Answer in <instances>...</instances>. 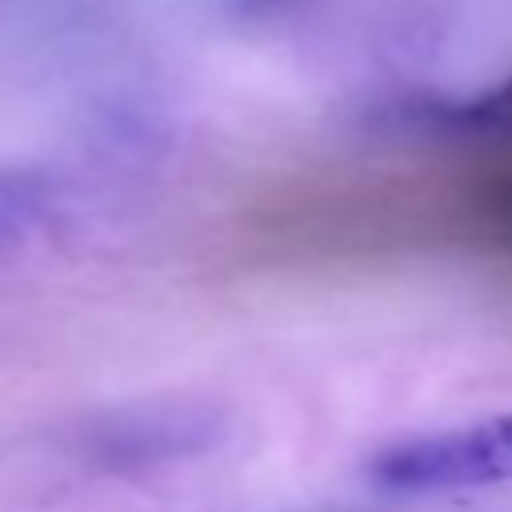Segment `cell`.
I'll use <instances>...</instances> for the list:
<instances>
[{
	"label": "cell",
	"instance_id": "6da1fadb",
	"mask_svg": "<svg viewBox=\"0 0 512 512\" xmlns=\"http://www.w3.org/2000/svg\"><path fill=\"white\" fill-rule=\"evenodd\" d=\"M368 476L376 488L400 496L456 492V488L512 480V412L488 416L468 428H448L388 444L368 460Z\"/></svg>",
	"mask_w": 512,
	"mask_h": 512
},
{
	"label": "cell",
	"instance_id": "7a4b0ae2",
	"mask_svg": "<svg viewBox=\"0 0 512 512\" xmlns=\"http://www.w3.org/2000/svg\"><path fill=\"white\" fill-rule=\"evenodd\" d=\"M224 432L216 408L200 404H152L104 416L84 428L80 452L104 472H144L168 460L212 448Z\"/></svg>",
	"mask_w": 512,
	"mask_h": 512
},
{
	"label": "cell",
	"instance_id": "3957f363",
	"mask_svg": "<svg viewBox=\"0 0 512 512\" xmlns=\"http://www.w3.org/2000/svg\"><path fill=\"white\" fill-rule=\"evenodd\" d=\"M48 192L36 176H0V240L24 232L28 224H36L44 216Z\"/></svg>",
	"mask_w": 512,
	"mask_h": 512
},
{
	"label": "cell",
	"instance_id": "277c9868",
	"mask_svg": "<svg viewBox=\"0 0 512 512\" xmlns=\"http://www.w3.org/2000/svg\"><path fill=\"white\" fill-rule=\"evenodd\" d=\"M484 212L492 224L500 228H512V180L508 184H492L488 196H484Z\"/></svg>",
	"mask_w": 512,
	"mask_h": 512
},
{
	"label": "cell",
	"instance_id": "5b68a950",
	"mask_svg": "<svg viewBox=\"0 0 512 512\" xmlns=\"http://www.w3.org/2000/svg\"><path fill=\"white\" fill-rule=\"evenodd\" d=\"M492 92H496V100H500V104H508V108H512V76H508L500 88H492Z\"/></svg>",
	"mask_w": 512,
	"mask_h": 512
}]
</instances>
